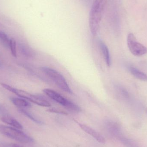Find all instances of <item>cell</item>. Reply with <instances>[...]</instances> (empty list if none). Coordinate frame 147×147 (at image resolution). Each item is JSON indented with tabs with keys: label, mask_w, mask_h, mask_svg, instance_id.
I'll list each match as a JSON object with an SVG mask.
<instances>
[{
	"label": "cell",
	"mask_w": 147,
	"mask_h": 147,
	"mask_svg": "<svg viewBox=\"0 0 147 147\" xmlns=\"http://www.w3.org/2000/svg\"><path fill=\"white\" fill-rule=\"evenodd\" d=\"M108 0H95L92 3L89 16V27L93 36H96L99 30Z\"/></svg>",
	"instance_id": "obj_1"
},
{
	"label": "cell",
	"mask_w": 147,
	"mask_h": 147,
	"mask_svg": "<svg viewBox=\"0 0 147 147\" xmlns=\"http://www.w3.org/2000/svg\"><path fill=\"white\" fill-rule=\"evenodd\" d=\"M1 84L6 90L16 94L20 97L30 101L35 104L42 107H50L51 106V104L41 96L30 94L25 91L16 89L7 84L1 83Z\"/></svg>",
	"instance_id": "obj_2"
},
{
	"label": "cell",
	"mask_w": 147,
	"mask_h": 147,
	"mask_svg": "<svg viewBox=\"0 0 147 147\" xmlns=\"http://www.w3.org/2000/svg\"><path fill=\"white\" fill-rule=\"evenodd\" d=\"M43 92L51 99L58 103L68 110L75 113H78L81 111L80 107L73 102L66 99L57 92L51 89L47 88L43 90Z\"/></svg>",
	"instance_id": "obj_3"
},
{
	"label": "cell",
	"mask_w": 147,
	"mask_h": 147,
	"mask_svg": "<svg viewBox=\"0 0 147 147\" xmlns=\"http://www.w3.org/2000/svg\"><path fill=\"white\" fill-rule=\"evenodd\" d=\"M0 134L22 143H30L33 142V140L31 137L22 131L1 124H0Z\"/></svg>",
	"instance_id": "obj_4"
},
{
	"label": "cell",
	"mask_w": 147,
	"mask_h": 147,
	"mask_svg": "<svg viewBox=\"0 0 147 147\" xmlns=\"http://www.w3.org/2000/svg\"><path fill=\"white\" fill-rule=\"evenodd\" d=\"M41 70L61 90L70 94L73 93L66 80L61 74L53 69L47 67H42Z\"/></svg>",
	"instance_id": "obj_5"
},
{
	"label": "cell",
	"mask_w": 147,
	"mask_h": 147,
	"mask_svg": "<svg viewBox=\"0 0 147 147\" xmlns=\"http://www.w3.org/2000/svg\"><path fill=\"white\" fill-rule=\"evenodd\" d=\"M127 42L130 52L135 56H143L147 53V48L145 46L138 42L134 34H129L128 35Z\"/></svg>",
	"instance_id": "obj_6"
},
{
	"label": "cell",
	"mask_w": 147,
	"mask_h": 147,
	"mask_svg": "<svg viewBox=\"0 0 147 147\" xmlns=\"http://www.w3.org/2000/svg\"><path fill=\"white\" fill-rule=\"evenodd\" d=\"M78 124L80 127L84 132L91 136L93 138H95L98 142L101 143H104L105 142V139L104 138L103 136L102 135L100 134L98 132L85 124L80 123H78Z\"/></svg>",
	"instance_id": "obj_7"
},
{
	"label": "cell",
	"mask_w": 147,
	"mask_h": 147,
	"mask_svg": "<svg viewBox=\"0 0 147 147\" xmlns=\"http://www.w3.org/2000/svg\"><path fill=\"white\" fill-rule=\"evenodd\" d=\"M99 44L106 65L108 67H111V58L109 48L105 43L101 40H99Z\"/></svg>",
	"instance_id": "obj_8"
},
{
	"label": "cell",
	"mask_w": 147,
	"mask_h": 147,
	"mask_svg": "<svg viewBox=\"0 0 147 147\" xmlns=\"http://www.w3.org/2000/svg\"><path fill=\"white\" fill-rule=\"evenodd\" d=\"M0 119L2 121L16 128L19 129H23L22 125L17 120L11 117L10 115L1 117Z\"/></svg>",
	"instance_id": "obj_9"
},
{
	"label": "cell",
	"mask_w": 147,
	"mask_h": 147,
	"mask_svg": "<svg viewBox=\"0 0 147 147\" xmlns=\"http://www.w3.org/2000/svg\"><path fill=\"white\" fill-rule=\"evenodd\" d=\"M13 103L20 108H29L31 104L26 99L21 98H13L11 99Z\"/></svg>",
	"instance_id": "obj_10"
},
{
	"label": "cell",
	"mask_w": 147,
	"mask_h": 147,
	"mask_svg": "<svg viewBox=\"0 0 147 147\" xmlns=\"http://www.w3.org/2000/svg\"><path fill=\"white\" fill-rule=\"evenodd\" d=\"M129 71L131 74L134 75L136 78L140 80H142V81H147L146 74L139 70L135 67L131 66L129 67Z\"/></svg>",
	"instance_id": "obj_11"
},
{
	"label": "cell",
	"mask_w": 147,
	"mask_h": 147,
	"mask_svg": "<svg viewBox=\"0 0 147 147\" xmlns=\"http://www.w3.org/2000/svg\"><path fill=\"white\" fill-rule=\"evenodd\" d=\"M10 39L7 35L2 31H0V42L6 47H9Z\"/></svg>",
	"instance_id": "obj_12"
},
{
	"label": "cell",
	"mask_w": 147,
	"mask_h": 147,
	"mask_svg": "<svg viewBox=\"0 0 147 147\" xmlns=\"http://www.w3.org/2000/svg\"><path fill=\"white\" fill-rule=\"evenodd\" d=\"M19 111L21 112L22 114H24L25 115L28 117V118H30L31 120L34 121V122L38 123V124H41V123H42V122H41V121L37 119L35 116H34L33 115H32L31 113L28 112L26 110L24 109H19Z\"/></svg>",
	"instance_id": "obj_13"
},
{
	"label": "cell",
	"mask_w": 147,
	"mask_h": 147,
	"mask_svg": "<svg viewBox=\"0 0 147 147\" xmlns=\"http://www.w3.org/2000/svg\"><path fill=\"white\" fill-rule=\"evenodd\" d=\"M9 48L11 50V53L12 55L14 57H17V53H16V41L13 38H11L10 39V41H9Z\"/></svg>",
	"instance_id": "obj_14"
},
{
	"label": "cell",
	"mask_w": 147,
	"mask_h": 147,
	"mask_svg": "<svg viewBox=\"0 0 147 147\" xmlns=\"http://www.w3.org/2000/svg\"><path fill=\"white\" fill-rule=\"evenodd\" d=\"M9 115L6 108L1 105H0V118Z\"/></svg>",
	"instance_id": "obj_15"
},
{
	"label": "cell",
	"mask_w": 147,
	"mask_h": 147,
	"mask_svg": "<svg viewBox=\"0 0 147 147\" xmlns=\"http://www.w3.org/2000/svg\"><path fill=\"white\" fill-rule=\"evenodd\" d=\"M48 111L53 113H58V114H63V115H67V113L65 111H63L61 110L58 109H51L48 110Z\"/></svg>",
	"instance_id": "obj_16"
},
{
	"label": "cell",
	"mask_w": 147,
	"mask_h": 147,
	"mask_svg": "<svg viewBox=\"0 0 147 147\" xmlns=\"http://www.w3.org/2000/svg\"><path fill=\"white\" fill-rule=\"evenodd\" d=\"M12 147H22L21 146H19V145H17V144H14L12 146Z\"/></svg>",
	"instance_id": "obj_17"
}]
</instances>
